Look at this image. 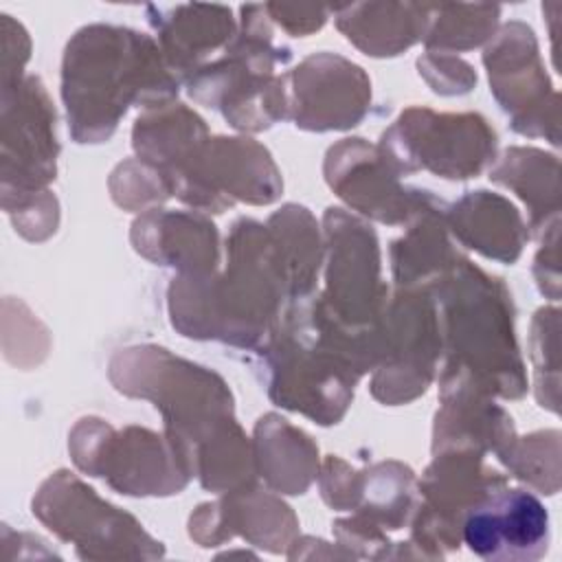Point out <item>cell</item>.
I'll return each instance as SVG.
<instances>
[{"label": "cell", "mask_w": 562, "mask_h": 562, "mask_svg": "<svg viewBox=\"0 0 562 562\" xmlns=\"http://www.w3.org/2000/svg\"><path fill=\"white\" fill-rule=\"evenodd\" d=\"M498 18V4H428L424 46L446 55L470 50L492 40Z\"/></svg>", "instance_id": "cell-30"}, {"label": "cell", "mask_w": 562, "mask_h": 562, "mask_svg": "<svg viewBox=\"0 0 562 562\" xmlns=\"http://www.w3.org/2000/svg\"><path fill=\"white\" fill-rule=\"evenodd\" d=\"M255 468L270 490L305 494L318 476V448L283 417L268 413L255 426Z\"/></svg>", "instance_id": "cell-25"}, {"label": "cell", "mask_w": 562, "mask_h": 562, "mask_svg": "<svg viewBox=\"0 0 562 562\" xmlns=\"http://www.w3.org/2000/svg\"><path fill=\"white\" fill-rule=\"evenodd\" d=\"M296 525L283 501L252 483L226 492L222 501L200 505L189 518V533L200 547H215L233 533H241L255 547L279 553L283 547H292Z\"/></svg>", "instance_id": "cell-19"}, {"label": "cell", "mask_w": 562, "mask_h": 562, "mask_svg": "<svg viewBox=\"0 0 562 562\" xmlns=\"http://www.w3.org/2000/svg\"><path fill=\"white\" fill-rule=\"evenodd\" d=\"M417 70L437 94H465L476 86V72L459 57L426 50L417 59Z\"/></svg>", "instance_id": "cell-34"}, {"label": "cell", "mask_w": 562, "mask_h": 562, "mask_svg": "<svg viewBox=\"0 0 562 562\" xmlns=\"http://www.w3.org/2000/svg\"><path fill=\"white\" fill-rule=\"evenodd\" d=\"M446 226L459 244L501 263H514L529 239L518 209L503 195L483 189L468 191L446 209Z\"/></svg>", "instance_id": "cell-22"}, {"label": "cell", "mask_w": 562, "mask_h": 562, "mask_svg": "<svg viewBox=\"0 0 562 562\" xmlns=\"http://www.w3.org/2000/svg\"><path fill=\"white\" fill-rule=\"evenodd\" d=\"M476 450H441L435 452L417 490L422 503L415 507L413 540L430 555L443 549H459L461 525L492 492L507 485V476L487 468Z\"/></svg>", "instance_id": "cell-13"}, {"label": "cell", "mask_w": 562, "mask_h": 562, "mask_svg": "<svg viewBox=\"0 0 562 562\" xmlns=\"http://www.w3.org/2000/svg\"><path fill=\"white\" fill-rule=\"evenodd\" d=\"M68 448L81 472L127 496L178 494L195 474L191 450L176 437L140 426L114 430L99 417L79 419Z\"/></svg>", "instance_id": "cell-6"}, {"label": "cell", "mask_w": 562, "mask_h": 562, "mask_svg": "<svg viewBox=\"0 0 562 562\" xmlns=\"http://www.w3.org/2000/svg\"><path fill=\"white\" fill-rule=\"evenodd\" d=\"M33 514L61 540L72 542L81 558L162 555L160 542L134 516L99 498L92 487L66 470L42 483L33 498Z\"/></svg>", "instance_id": "cell-8"}, {"label": "cell", "mask_w": 562, "mask_h": 562, "mask_svg": "<svg viewBox=\"0 0 562 562\" xmlns=\"http://www.w3.org/2000/svg\"><path fill=\"white\" fill-rule=\"evenodd\" d=\"M461 540L483 560H538L549 547V514L531 492L503 485L468 512Z\"/></svg>", "instance_id": "cell-17"}, {"label": "cell", "mask_w": 562, "mask_h": 562, "mask_svg": "<svg viewBox=\"0 0 562 562\" xmlns=\"http://www.w3.org/2000/svg\"><path fill=\"white\" fill-rule=\"evenodd\" d=\"M110 191L114 202L130 211H145L147 206L160 204L173 195L167 176L138 158L125 160L114 169Z\"/></svg>", "instance_id": "cell-33"}, {"label": "cell", "mask_w": 562, "mask_h": 562, "mask_svg": "<svg viewBox=\"0 0 562 562\" xmlns=\"http://www.w3.org/2000/svg\"><path fill=\"white\" fill-rule=\"evenodd\" d=\"M378 149L397 176L424 169L446 180H468L496 160V132L474 112L408 108L382 134Z\"/></svg>", "instance_id": "cell-7"}, {"label": "cell", "mask_w": 562, "mask_h": 562, "mask_svg": "<svg viewBox=\"0 0 562 562\" xmlns=\"http://www.w3.org/2000/svg\"><path fill=\"white\" fill-rule=\"evenodd\" d=\"M558 158L536 147H509L490 169V180L512 189L529 209L527 228L542 235L560 220Z\"/></svg>", "instance_id": "cell-27"}, {"label": "cell", "mask_w": 562, "mask_h": 562, "mask_svg": "<svg viewBox=\"0 0 562 562\" xmlns=\"http://www.w3.org/2000/svg\"><path fill=\"white\" fill-rule=\"evenodd\" d=\"M448 351V367L465 371L483 391L505 400L527 393V373L514 336V305L503 279L470 259L428 285Z\"/></svg>", "instance_id": "cell-3"}, {"label": "cell", "mask_w": 562, "mask_h": 562, "mask_svg": "<svg viewBox=\"0 0 562 562\" xmlns=\"http://www.w3.org/2000/svg\"><path fill=\"white\" fill-rule=\"evenodd\" d=\"M55 110L37 77L2 90V191L15 206L46 191L57 160ZM13 206V209H15ZM11 211V209H9ZM7 211V213H9Z\"/></svg>", "instance_id": "cell-14"}, {"label": "cell", "mask_w": 562, "mask_h": 562, "mask_svg": "<svg viewBox=\"0 0 562 562\" xmlns=\"http://www.w3.org/2000/svg\"><path fill=\"white\" fill-rule=\"evenodd\" d=\"M292 303L281 248L255 220H237L226 237L222 274H178L169 285L171 325L187 338L261 349Z\"/></svg>", "instance_id": "cell-1"}, {"label": "cell", "mask_w": 562, "mask_h": 562, "mask_svg": "<svg viewBox=\"0 0 562 562\" xmlns=\"http://www.w3.org/2000/svg\"><path fill=\"white\" fill-rule=\"evenodd\" d=\"M209 138L204 121L182 103H158L145 108L132 130L136 158L169 176L198 145Z\"/></svg>", "instance_id": "cell-26"}, {"label": "cell", "mask_w": 562, "mask_h": 562, "mask_svg": "<svg viewBox=\"0 0 562 562\" xmlns=\"http://www.w3.org/2000/svg\"><path fill=\"white\" fill-rule=\"evenodd\" d=\"M558 228L560 220L551 222V226L540 235L542 246L533 261V274L540 292L549 296L551 301H558L560 296V268H558Z\"/></svg>", "instance_id": "cell-35"}, {"label": "cell", "mask_w": 562, "mask_h": 562, "mask_svg": "<svg viewBox=\"0 0 562 562\" xmlns=\"http://www.w3.org/2000/svg\"><path fill=\"white\" fill-rule=\"evenodd\" d=\"M507 470L540 490L555 494L560 487V432L540 430L527 437H514L512 443L496 454Z\"/></svg>", "instance_id": "cell-31"}, {"label": "cell", "mask_w": 562, "mask_h": 562, "mask_svg": "<svg viewBox=\"0 0 562 562\" xmlns=\"http://www.w3.org/2000/svg\"><path fill=\"white\" fill-rule=\"evenodd\" d=\"M110 380L119 393L154 402L162 413L165 432L182 441L191 457L235 424L226 382L162 347L121 349L110 360Z\"/></svg>", "instance_id": "cell-5"}, {"label": "cell", "mask_w": 562, "mask_h": 562, "mask_svg": "<svg viewBox=\"0 0 562 562\" xmlns=\"http://www.w3.org/2000/svg\"><path fill=\"white\" fill-rule=\"evenodd\" d=\"M171 193L202 213H222L235 202L270 204L283 182L270 151L252 138H206L167 176Z\"/></svg>", "instance_id": "cell-11"}, {"label": "cell", "mask_w": 562, "mask_h": 562, "mask_svg": "<svg viewBox=\"0 0 562 562\" xmlns=\"http://www.w3.org/2000/svg\"><path fill=\"white\" fill-rule=\"evenodd\" d=\"M178 88L158 42L134 29L90 24L66 46L61 97L77 143L108 140L130 105L167 103Z\"/></svg>", "instance_id": "cell-2"}, {"label": "cell", "mask_w": 562, "mask_h": 562, "mask_svg": "<svg viewBox=\"0 0 562 562\" xmlns=\"http://www.w3.org/2000/svg\"><path fill=\"white\" fill-rule=\"evenodd\" d=\"M268 228L272 231L290 272L292 303L314 296L325 248L312 213L305 206L285 204L270 215Z\"/></svg>", "instance_id": "cell-28"}, {"label": "cell", "mask_w": 562, "mask_h": 562, "mask_svg": "<svg viewBox=\"0 0 562 562\" xmlns=\"http://www.w3.org/2000/svg\"><path fill=\"white\" fill-rule=\"evenodd\" d=\"M338 31L364 55L395 57L424 40L428 4L362 2L334 9Z\"/></svg>", "instance_id": "cell-23"}, {"label": "cell", "mask_w": 562, "mask_h": 562, "mask_svg": "<svg viewBox=\"0 0 562 562\" xmlns=\"http://www.w3.org/2000/svg\"><path fill=\"white\" fill-rule=\"evenodd\" d=\"M266 4L241 7V24L224 55L195 70L189 79L193 101L215 108L244 132H261L290 114L288 75H277L292 57L274 42Z\"/></svg>", "instance_id": "cell-4"}, {"label": "cell", "mask_w": 562, "mask_h": 562, "mask_svg": "<svg viewBox=\"0 0 562 562\" xmlns=\"http://www.w3.org/2000/svg\"><path fill=\"white\" fill-rule=\"evenodd\" d=\"M483 64L490 90L509 116L512 130L531 138L542 136L558 145L560 97L540 61L533 29L518 20L503 24L485 46Z\"/></svg>", "instance_id": "cell-12"}, {"label": "cell", "mask_w": 562, "mask_h": 562, "mask_svg": "<svg viewBox=\"0 0 562 562\" xmlns=\"http://www.w3.org/2000/svg\"><path fill=\"white\" fill-rule=\"evenodd\" d=\"M441 349V323L430 290L397 288L378 325L373 397L397 406L422 395L435 375Z\"/></svg>", "instance_id": "cell-10"}, {"label": "cell", "mask_w": 562, "mask_h": 562, "mask_svg": "<svg viewBox=\"0 0 562 562\" xmlns=\"http://www.w3.org/2000/svg\"><path fill=\"white\" fill-rule=\"evenodd\" d=\"M147 20L158 37V48L178 79L191 77L209 64V57L226 48L237 35V24L228 7L178 4L145 7Z\"/></svg>", "instance_id": "cell-20"}, {"label": "cell", "mask_w": 562, "mask_h": 562, "mask_svg": "<svg viewBox=\"0 0 562 562\" xmlns=\"http://www.w3.org/2000/svg\"><path fill=\"white\" fill-rule=\"evenodd\" d=\"M441 408L435 415L432 452L476 450L501 452L516 437L512 417L492 402L465 371L443 367L439 378Z\"/></svg>", "instance_id": "cell-18"}, {"label": "cell", "mask_w": 562, "mask_h": 562, "mask_svg": "<svg viewBox=\"0 0 562 562\" xmlns=\"http://www.w3.org/2000/svg\"><path fill=\"white\" fill-rule=\"evenodd\" d=\"M268 18L277 22L283 31L296 37H305L318 31L329 15V9L323 7H294V4H266Z\"/></svg>", "instance_id": "cell-36"}, {"label": "cell", "mask_w": 562, "mask_h": 562, "mask_svg": "<svg viewBox=\"0 0 562 562\" xmlns=\"http://www.w3.org/2000/svg\"><path fill=\"white\" fill-rule=\"evenodd\" d=\"M325 180L353 211L382 224H408L435 195L406 189L382 151L362 138H345L325 156Z\"/></svg>", "instance_id": "cell-15"}, {"label": "cell", "mask_w": 562, "mask_h": 562, "mask_svg": "<svg viewBox=\"0 0 562 562\" xmlns=\"http://www.w3.org/2000/svg\"><path fill=\"white\" fill-rule=\"evenodd\" d=\"M288 116L301 130H349L367 116L371 81L358 64L340 55L314 53L288 75Z\"/></svg>", "instance_id": "cell-16"}, {"label": "cell", "mask_w": 562, "mask_h": 562, "mask_svg": "<svg viewBox=\"0 0 562 562\" xmlns=\"http://www.w3.org/2000/svg\"><path fill=\"white\" fill-rule=\"evenodd\" d=\"M391 246V268L397 288H428L463 257L452 248L446 226V206L435 198Z\"/></svg>", "instance_id": "cell-24"}, {"label": "cell", "mask_w": 562, "mask_h": 562, "mask_svg": "<svg viewBox=\"0 0 562 562\" xmlns=\"http://www.w3.org/2000/svg\"><path fill=\"white\" fill-rule=\"evenodd\" d=\"M415 490L417 481L408 465L382 461L358 474L353 509L378 527L400 529L415 514Z\"/></svg>", "instance_id": "cell-29"}, {"label": "cell", "mask_w": 562, "mask_h": 562, "mask_svg": "<svg viewBox=\"0 0 562 562\" xmlns=\"http://www.w3.org/2000/svg\"><path fill=\"white\" fill-rule=\"evenodd\" d=\"M325 290L314 299L325 314L356 334H375L389 290L380 277V246L373 228L342 209H327Z\"/></svg>", "instance_id": "cell-9"}, {"label": "cell", "mask_w": 562, "mask_h": 562, "mask_svg": "<svg viewBox=\"0 0 562 562\" xmlns=\"http://www.w3.org/2000/svg\"><path fill=\"white\" fill-rule=\"evenodd\" d=\"M529 356L533 362L536 400L558 413V307H540L531 321Z\"/></svg>", "instance_id": "cell-32"}, {"label": "cell", "mask_w": 562, "mask_h": 562, "mask_svg": "<svg viewBox=\"0 0 562 562\" xmlns=\"http://www.w3.org/2000/svg\"><path fill=\"white\" fill-rule=\"evenodd\" d=\"M132 244L145 259L178 268L180 274H209L220 263L217 231L193 211H145L132 224Z\"/></svg>", "instance_id": "cell-21"}]
</instances>
